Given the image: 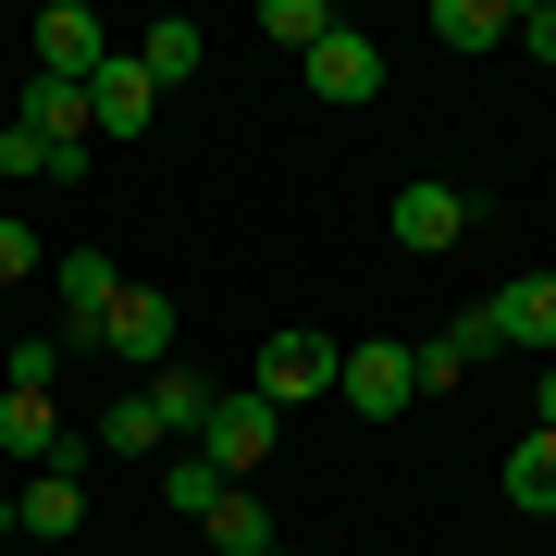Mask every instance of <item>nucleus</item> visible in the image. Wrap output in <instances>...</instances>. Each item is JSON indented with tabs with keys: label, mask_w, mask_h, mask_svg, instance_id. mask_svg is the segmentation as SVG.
<instances>
[{
	"label": "nucleus",
	"mask_w": 556,
	"mask_h": 556,
	"mask_svg": "<svg viewBox=\"0 0 556 556\" xmlns=\"http://www.w3.org/2000/svg\"><path fill=\"white\" fill-rule=\"evenodd\" d=\"M495 495H507L519 519H556V433H544V420H532V433L507 445V470H495Z\"/></svg>",
	"instance_id": "12"
},
{
	"label": "nucleus",
	"mask_w": 556,
	"mask_h": 556,
	"mask_svg": "<svg viewBox=\"0 0 556 556\" xmlns=\"http://www.w3.org/2000/svg\"><path fill=\"white\" fill-rule=\"evenodd\" d=\"M199 532H211L223 556H273V507H260V495H248V482H236V495H223V507L199 519Z\"/></svg>",
	"instance_id": "18"
},
{
	"label": "nucleus",
	"mask_w": 556,
	"mask_h": 556,
	"mask_svg": "<svg viewBox=\"0 0 556 556\" xmlns=\"http://www.w3.org/2000/svg\"><path fill=\"white\" fill-rule=\"evenodd\" d=\"M50 298H62V346H87V334L112 321V298H124L112 248H50Z\"/></svg>",
	"instance_id": "4"
},
{
	"label": "nucleus",
	"mask_w": 556,
	"mask_h": 556,
	"mask_svg": "<svg viewBox=\"0 0 556 556\" xmlns=\"http://www.w3.org/2000/svg\"><path fill=\"white\" fill-rule=\"evenodd\" d=\"M298 75H309V100H334V112H358V100H371V87H383V50L358 38V25H334V38H321V50L298 62Z\"/></svg>",
	"instance_id": "7"
},
{
	"label": "nucleus",
	"mask_w": 556,
	"mask_h": 556,
	"mask_svg": "<svg viewBox=\"0 0 556 556\" xmlns=\"http://www.w3.org/2000/svg\"><path fill=\"white\" fill-rule=\"evenodd\" d=\"M334 371H346L334 334H273L260 371H248V396H260V408H309V396H334Z\"/></svg>",
	"instance_id": "1"
},
{
	"label": "nucleus",
	"mask_w": 556,
	"mask_h": 556,
	"mask_svg": "<svg viewBox=\"0 0 556 556\" xmlns=\"http://www.w3.org/2000/svg\"><path fill=\"white\" fill-rule=\"evenodd\" d=\"M25 38H38V62H25V75H62V87H87V75L112 62V38H100V13H87V0H50Z\"/></svg>",
	"instance_id": "5"
},
{
	"label": "nucleus",
	"mask_w": 556,
	"mask_h": 556,
	"mask_svg": "<svg viewBox=\"0 0 556 556\" xmlns=\"http://www.w3.org/2000/svg\"><path fill=\"white\" fill-rule=\"evenodd\" d=\"M457 236H470V199H457L445 174L396 186V248H408V260H433V248H457Z\"/></svg>",
	"instance_id": "9"
},
{
	"label": "nucleus",
	"mask_w": 556,
	"mask_h": 556,
	"mask_svg": "<svg viewBox=\"0 0 556 556\" xmlns=\"http://www.w3.org/2000/svg\"><path fill=\"white\" fill-rule=\"evenodd\" d=\"M260 38H285V50H321V38H334V13H321V0H260Z\"/></svg>",
	"instance_id": "21"
},
{
	"label": "nucleus",
	"mask_w": 556,
	"mask_h": 556,
	"mask_svg": "<svg viewBox=\"0 0 556 556\" xmlns=\"http://www.w3.org/2000/svg\"><path fill=\"white\" fill-rule=\"evenodd\" d=\"M62 358H75L62 334H13V346H0V396H50V383H62Z\"/></svg>",
	"instance_id": "17"
},
{
	"label": "nucleus",
	"mask_w": 556,
	"mask_h": 556,
	"mask_svg": "<svg viewBox=\"0 0 556 556\" xmlns=\"http://www.w3.org/2000/svg\"><path fill=\"white\" fill-rule=\"evenodd\" d=\"M149 445H174V433L149 420V396H112V408H100V457H149Z\"/></svg>",
	"instance_id": "20"
},
{
	"label": "nucleus",
	"mask_w": 556,
	"mask_h": 556,
	"mask_svg": "<svg viewBox=\"0 0 556 556\" xmlns=\"http://www.w3.org/2000/svg\"><path fill=\"white\" fill-rule=\"evenodd\" d=\"M25 137H50V149H87V87H62V75H25Z\"/></svg>",
	"instance_id": "13"
},
{
	"label": "nucleus",
	"mask_w": 556,
	"mask_h": 556,
	"mask_svg": "<svg viewBox=\"0 0 556 556\" xmlns=\"http://www.w3.org/2000/svg\"><path fill=\"white\" fill-rule=\"evenodd\" d=\"M532 420H544V433H556V358H544V383H532Z\"/></svg>",
	"instance_id": "26"
},
{
	"label": "nucleus",
	"mask_w": 556,
	"mask_h": 556,
	"mask_svg": "<svg viewBox=\"0 0 556 556\" xmlns=\"http://www.w3.org/2000/svg\"><path fill=\"white\" fill-rule=\"evenodd\" d=\"M161 495H174L186 519H211L223 495H236V482H223V470H211V457H174V470H161Z\"/></svg>",
	"instance_id": "22"
},
{
	"label": "nucleus",
	"mask_w": 556,
	"mask_h": 556,
	"mask_svg": "<svg viewBox=\"0 0 556 556\" xmlns=\"http://www.w3.org/2000/svg\"><path fill=\"white\" fill-rule=\"evenodd\" d=\"M75 519H87V445H62L50 470H25L13 532H25V544H75Z\"/></svg>",
	"instance_id": "3"
},
{
	"label": "nucleus",
	"mask_w": 556,
	"mask_h": 556,
	"mask_svg": "<svg viewBox=\"0 0 556 556\" xmlns=\"http://www.w3.org/2000/svg\"><path fill=\"white\" fill-rule=\"evenodd\" d=\"M25 273H50V236H38V223H13V211H0V285H25Z\"/></svg>",
	"instance_id": "24"
},
{
	"label": "nucleus",
	"mask_w": 556,
	"mask_h": 556,
	"mask_svg": "<svg viewBox=\"0 0 556 556\" xmlns=\"http://www.w3.org/2000/svg\"><path fill=\"white\" fill-rule=\"evenodd\" d=\"M149 112H161V87L137 75V62H100V75H87V137H149Z\"/></svg>",
	"instance_id": "10"
},
{
	"label": "nucleus",
	"mask_w": 556,
	"mask_h": 556,
	"mask_svg": "<svg viewBox=\"0 0 556 556\" xmlns=\"http://www.w3.org/2000/svg\"><path fill=\"white\" fill-rule=\"evenodd\" d=\"M124 62H137V75H149V87H186V75H199V25H186V13H161V25H149V38H137V50H124Z\"/></svg>",
	"instance_id": "15"
},
{
	"label": "nucleus",
	"mask_w": 556,
	"mask_h": 556,
	"mask_svg": "<svg viewBox=\"0 0 556 556\" xmlns=\"http://www.w3.org/2000/svg\"><path fill=\"white\" fill-rule=\"evenodd\" d=\"M482 321H495V346H544V358H556V273L495 285V298H482Z\"/></svg>",
	"instance_id": "11"
},
{
	"label": "nucleus",
	"mask_w": 556,
	"mask_h": 556,
	"mask_svg": "<svg viewBox=\"0 0 556 556\" xmlns=\"http://www.w3.org/2000/svg\"><path fill=\"white\" fill-rule=\"evenodd\" d=\"M62 445H75V433L50 420V396H0V457H25V470H50Z\"/></svg>",
	"instance_id": "14"
},
{
	"label": "nucleus",
	"mask_w": 556,
	"mask_h": 556,
	"mask_svg": "<svg viewBox=\"0 0 556 556\" xmlns=\"http://www.w3.org/2000/svg\"><path fill=\"white\" fill-rule=\"evenodd\" d=\"M87 346H112V358H149V371H161V358H174V298H161V285H124V298H112V321H100Z\"/></svg>",
	"instance_id": "8"
},
{
	"label": "nucleus",
	"mask_w": 556,
	"mask_h": 556,
	"mask_svg": "<svg viewBox=\"0 0 556 556\" xmlns=\"http://www.w3.org/2000/svg\"><path fill=\"white\" fill-rule=\"evenodd\" d=\"M334 396H346L358 420H396V408L420 396V383H408V346H396V334H371V346H346V371H334Z\"/></svg>",
	"instance_id": "6"
},
{
	"label": "nucleus",
	"mask_w": 556,
	"mask_h": 556,
	"mask_svg": "<svg viewBox=\"0 0 556 556\" xmlns=\"http://www.w3.org/2000/svg\"><path fill=\"white\" fill-rule=\"evenodd\" d=\"M273 445H285V408H260L248 383H236V396H211V420H199V457H211L223 482H248Z\"/></svg>",
	"instance_id": "2"
},
{
	"label": "nucleus",
	"mask_w": 556,
	"mask_h": 556,
	"mask_svg": "<svg viewBox=\"0 0 556 556\" xmlns=\"http://www.w3.org/2000/svg\"><path fill=\"white\" fill-rule=\"evenodd\" d=\"M149 420H161V433H199V420H211V383L186 371V358H161V371H149Z\"/></svg>",
	"instance_id": "16"
},
{
	"label": "nucleus",
	"mask_w": 556,
	"mask_h": 556,
	"mask_svg": "<svg viewBox=\"0 0 556 556\" xmlns=\"http://www.w3.org/2000/svg\"><path fill=\"white\" fill-rule=\"evenodd\" d=\"M507 38L532 50V62H556V0H532V13H507Z\"/></svg>",
	"instance_id": "25"
},
{
	"label": "nucleus",
	"mask_w": 556,
	"mask_h": 556,
	"mask_svg": "<svg viewBox=\"0 0 556 556\" xmlns=\"http://www.w3.org/2000/svg\"><path fill=\"white\" fill-rule=\"evenodd\" d=\"M408 383H420V396H445V383H470V346H457V334L408 346Z\"/></svg>",
	"instance_id": "23"
},
{
	"label": "nucleus",
	"mask_w": 556,
	"mask_h": 556,
	"mask_svg": "<svg viewBox=\"0 0 556 556\" xmlns=\"http://www.w3.org/2000/svg\"><path fill=\"white\" fill-rule=\"evenodd\" d=\"M0 532H13V507H0Z\"/></svg>",
	"instance_id": "27"
},
{
	"label": "nucleus",
	"mask_w": 556,
	"mask_h": 556,
	"mask_svg": "<svg viewBox=\"0 0 556 556\" xmlns=\"http://www.w3.org/2000/svg\"><path fill=\"white\" fill-rule=\"evenodd\" d=\"M433 38L445 50H495L507 38V0H433Z\"/></svg>",
	"instance_id": "19"
}]
</instances>
